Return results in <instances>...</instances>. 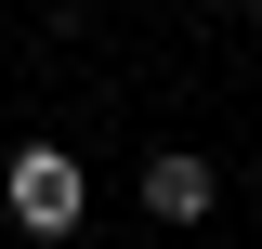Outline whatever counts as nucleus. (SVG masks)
Segmentation results:
<instances>
[{"label": "nucleus", "mask_w": 262, "mask_h": 249, "mask_svg": "<svg viewBox=\"0 0 262 249\" xmlns=\"http://www.w3.org/2000/svg\"><path fill=\"white\" fill-rule=\"evenodd\" d=\"M0 197H13V223H27V236H79V210H92V184H79V157H66V144H27Z\"/></svg>", "instance_id": "f257e3e1"}, {"label": "nucleus", "mask_w": 262, "mask_h": 249, "mask_svg": "<svg viewBox=\"0 0 262 249\" xmlns=\"http://www.w3.org/2000/svg\"><path fill=\"white\" fill-rule=\"evenodd\" d=\"M144 210H158V223H196V210H210V157H158V171H144Z\"/></svg>", "instance_id": "f03ea898"}]
</instances>
